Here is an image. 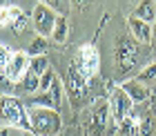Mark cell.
Instances as JSON below:
<instances>
[{
  "label": "cell",
  "instance_id": "3957f363",
  "mask_svg": "<svg viewBox=\"0 0 156 136\" xmlns=\"http://www.w3.org/2000/svg\"><path fill=\"white\" fill-rule=\"evenodd\" d=\"M58 16L60 13L54 11L51 7H47L45 2H38L34 7V11H31V27L36 29L38 36H42V38H51L54 27L58 23Z\"/></svg>",
  "mask_w": 156,
  "mask_h": 136
},
{
  "label": "cell",
  "instance_id": "e0dca14e",
  "mask_svg": "<svg viewBox=\"0 0 156 136\" xmlns=\"http://www.w3.org/2000/svg\"><path fill=\"white\" fill-rule=\"evenodd\" d=\"M29 69H31L36 76L42 78V76L49 71V58H47V56H34L31 63H29Z\"/></svg>",
  "mask_w": 156,
  "mask_h": 136
},
{
  "label": "cell",
  "instance_id": "cb8c5ba5",
  "mask_svg": "<svg viewBox=\"0 0 156 136\" xmlns=\"http://www.w3.org/2000/svg\"><path fill=\"white\" fill-rule=\"evenodd\" d=\"M152 45L156 47V23L152 25Z\"/></svg>",
  "mask_w": 156,
  "mask_h": 136
},
{
  "label": "cell",
  "instance_id": "5b68a950",
  "mask_svg": "<svg viewBox=\"0 0 156 136\" xmlns=\"http://www.w3.org/2000/svg\"><path fill=\"white\" fill-rule=\"evenodd\" d=\"M74 65L87 81H91V78L98 74V69H101V54H98V49L94 45H83L76 52Z\"/></svg>",
  "mask_w": 156,
  "mask_h": 136
},
{
  "label": "cell",
  "instance_id": "9a60e30c",
  "mask_svg": "<svg viewBox=\"0 0 156 136\" xmlns=\"http://www.w3.org/2000/svg\"><path fill=\"white\" fill-rule=\"evenodd\" d=\"M67 34H69V23L65 16H58V23L54 27V34H51V40L56 45H62V42L67 40Z\"/></svg>",
  "mask_w": 156,
  "mask_h": 136
},
{
  "label": "cell",
  "instance_id": "9c48e42d",
  "mask_svg": "<svg viewBox=\"0 0 156 136\" xmlns=\"http://www.w3.org/2000/svg\"><path fill=\"white\" fill-rule=\"evenodd\" d=\"M29 54L27 52H13V58H11V65L7 67V71L2 74L5 81H11V83H18V81H23L25 74L29 71Z\"/></svg>",
  "mask_w": 156,
  "mask_h": 136
},
{
  "label": "cell",
  "instance_id": "277c9868",
  "mask_svg": "<svg viewBox=\"0 0 156 136\" xmlns=\"http://www.w3.org/2000/svg\"><path fill=\"white\" fill-rule=\"evenodd\" d=\"M107 103H109V109H112V118H114V123H118V125L134 112V101L127 96V91L120 87V85H112L109 87Z\"/></svg>",
  "mask_w": 156,
  "mask_h": 136
},
{
  "label": "cell",
  "instance_id": "8fae6325",
  "mask_svg": "<svg viewBox=\"0 0 156 136\" xmlns=\"http://www.w3.org/2000/svg\"><path fill=\"white\" fill-rule=\"evenodd\" d=\"M120 87L127 91V96L134 101V105L145 103L147 98H150V87H147L145 83L136 81V78H132V81H123V83H120Z\"/></svg>",
  "mask_w": 156,
  "mask_h": 136
},
{
  "label": "cell",
  "instance_id": "44dd1931",
  "mask_svg": "<svg viewBox=\"0 0 156 136\" xmlns=\"http://www.w3.org/2000/svg\"><path fill=\"white\" fill-rule=\"evenodd\" d=\"M54 81H56V74H54L51 69H49L47 74H45V76L40 78V94H42V91H49V89H51Z\"/></svg>",
  "mask_w": 156,
  "mask_h": 136
},
{
  "label": "cell",
  "instance_id": "5bb4252c",
  "mask_svg": "<svg viewBox=\"0 0 156 136\" xmlns=\"http://www.w3.org/2000/svg\"><path fill=\"white\" fill-rule=\"evenodd\" d=\"M140 123H143V118H140L136 112H132V114H129V116H127V118H125L118 127H120V132H123L125 136H138Z\"/></svg>",
  "mask_w": 156,
  "mask_h": 136
},
{
  "label": "cell",
  "instance_id": "6da1fadb",
  "mask_svg": "<svg viewBox=\"0 0 156 136\" xmlns=\"http://www.w3.org/2000/svg\"><path fill=\"white\" fill-rule=\"evenodd\" d=\"M29 118H31V134H36V136H56L62 130L60 112L51 109V107L34 105L29 109Z\"/></svg>",
  "mask_w": 156,
  "mask_h": 136
},
{
  "label": "cell",
  "instance_id": "d6986e66",
  "mask_svg": "<svg viewBox=\"0 0 156 136\" xmlns=\"http://www.w3.org/2000/svg\"><path fill=\"white\" fill-rule=\"evenodd\" d=\"M45 52H47V38H42V36H36V38L31 40V45H29V49H27V54L31 56H45Z\"/></svg>",
  "mask_w": 156,
  "mask_h": 136
},
{
  "label": "cell",
  "instance_id": "2e32d148",
  "mask_svg": "<svg viewBox=\"0 0 156 136\" xmlns=\"http://www.w3.org/2000/svg\"><path fill=\"white\" fill-rule=\"evenodd\" d=\"M20 85H23L25 94H36V91H40V76H36V74L29 69V71L25 74V78L20 81Z\"/></svg>",
  "mask_w": 156,
  "mask_h": 136
},
{
  "label": "cell",
  "instance_id": "ba28073f",
  "mask_svg": "<svg viewBox=\"0 0 156 136\" xmlns=\"http://www.w3.org/2000/svg\"><path fill=\"white\" fill-rule=\"evenodd\" d=\"M67 91H69V98L74 101V105L83 103L89 91V81L76 69L74 63L69 65V71H67Z\"/></svg>",
  "mask_w": 156,
  "mask_h": 136
},
{
  "label": "cell",
  "instance_id": "7402d4cb",
  "mask_svg": "<svg viewBox=\"0 0 156 136\" xmlns=\"http://www.w3.org/2000/svg\"><path fill=\"white\" fill-rule=\"evenodd\" d=\"M154 120L152 118H143L140 123V130H138V136H154Z\"/></svg>",
  "mask_w": 156,
  "mask_h": 136
},
{
  "label": "cell",
  "instance_id": "ffe728a7",
  "mask_svg": "<svg viewBox=\"0 0 156 136\" xmlns=\"http://www.w3.org/2000/svg\"><path fill=\"white\" fill-rule=\"evenodd\" d=\"M11 58H13V52H9L5 45L0 47V69H2V74L7 71V67L11 65Z\"/></svg>",
  "mask_w": 156,
  "mask_h": 136
},
{
  "label": "cell",
  "instance_id": "8992f818",
  "mask_svg": "<svg viewBox=\"0 0 156 136\" xmlns=\"http://www.w3.org/2000/svg\"><path fill=\"white\" fill-rule=\"evenodd\" d=\"M116 65H118V71H129L134 65L138 63V45L129 38H118V45H116Z\"/></svg>",
  "mask_w": 156,
  "mask_h": 136
},
{
  "label": "cell",
  "instance_id": "30bf717a",
  "mask_svg": "<svg viewBox=\"0 0 156 136\" xmlns=\"http://www.w3.org/2000/svg\"><path fill=\"white\" fill-rule=\"evenodd\" d=\"M127 27H129L132 31V38L140 42V45H152V25L145 23V20H140L136 16H129L127 18Z\"/></svg>",
  "mask_w": 156,
  "mask_h": 136
},
{
  "label": "cell",
  "instance_id": "7c38bea8",
  "mask_svg": "<svg viewBox=\"0 0 156 136\" xmlns=\"http://www.w3.org/2000/svg\"><path fill=\"white\" fill-rule=\"evenodd\" d=\"M25 18V13H23V9H20L18 5H7V7H2V16H0V23H2V27H16L20 20Z\"/></svg>",
  "mask_w": 156,
  "mask_h": 136
},
{
  "label": "cell",
  "instance_id": "52a82bcc",
  "mask_svg": "<svg viewBox=\"0 0 156 136\" xmlns=\"http://www.w3.org/2000/svg\"><path fill=\"white\" fill-rule=\"evenodd\" d=\"M109 120H114V118H112L109 103H107V101H101V103L94 107L91 116H89V123H87V132H89V136H105Z\"/></svg>",
  "mask_w": 156,
  "mask_h": 136
},
{
  "label": "cell",
  "instance_id": "d4e9b609",
  "mask_svg": "<svg viewBox=\"0 0 156 136\" xmlns=\"http://www.w3.org/2000/svg\"><path fill=\"white\" fill-rule=\"evenodd\" d=\"M72 5H74V7H78V5H83V0H72Z\"/></svg>",
  "mask_w": 156,
  "mask_h": 136
},
{
  "label": "cell",
  "instance_id": "7a4b0ae2",
  "mask_svg": "<svg viewBox=\"0 0 156 136\" xmlns=\"http://www.w3.org/2000/svg\"><path fill=\"white\" fill-rule=\"evenodd\" d=\"M2 120H5V125H13V127H18V130L31 132L29 109H25V105L20 103L16 96L2 94Z\"/></svg>",
  "mask_w": 156,
  "mask_h": 136
},
{
  "label": "cell",
  "instance_id": "4fadbf2b",
  "mask_svg": "<svg viewBox=\"0 0 156 136\" xmlns=\"http://www.w3.org/2000/svg\"><path fill=\"white\" fill-rule=\"evenodd\" d=\"M136 18L154 25L156 23V0H140V5L136 9Z\"/></svg>",
  "mask_w": 156,
  "mask_h": 136
},
{
  "label": "cell",
  "instance_id": "603a6c76",
  "mask_svg": "<svg viewBox=\"0 0 156 136\" xmlns=\"http://www.w3.org/2000/svg\"><path fill=\"white\" fill-rule=\"evenodd\" d=\"M40 2H45L47 7H51L54 11H60V0H40Z\"/></svg>",
  "mask_w": 156,
  "mask_h": 136
},
{
  "label": "cell",
  "instance_id": "ac0fdd59",
  "mask_svg": "<svg viewBox=\"0 0 156 136\" xmlns=\"http://www.w3.org/2000/svg\"><path fill=\"white\" fill-rule=\"evenodd\" d=\"M136 81L145 83L147 87H152V85L156 83V63H150L147 67L140 69V71H138V76H136Z\"/></svg>",
  "mask_w": 156,
  "mask_h": 136
}]
</instances>
